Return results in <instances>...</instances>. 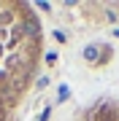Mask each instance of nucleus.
Returning <instances> with one entry per match:
<instances>
[{"label":"nucleus","mask_w":119,"mask_h":121,"mask_svg":"<svg viewBox=\"0 0 119 121\" xmlns=\"http://www.w3.org/2000/svg\"><path fill=\"white\" fill-rule=\"evenodd\" d=\"M84 56H87V62H95L97 59V46H87L84 48Z\"/></svg>","instance_id":"f257e3e1"},{"label":"nucleus","mask_w":119,"mask_h":121,"mask_svg":"<svg viewBox=\"0 0 119 121\" xmlns=\"http://www.w3.org/2000/svg\"><path fill=\"white\" fill-rule=\"evenodd\" d=\"M24 30L30 32V35H38V24L33 22V19H27V24H24Z\"/></svg>","instance_id":"f03ea898"},{"label":"nucleus","mask_w":119,"mask_h":121,"mask_svg":"<svg viewBox=\"0 0 119 121\" xmlns=\"http://www.w3.org/2000/svg\"><path fill=\"white\" fill-rule=\"evenodd\" d=\"M114 35H116V38H119V30H116V32H114Z\"/></svg>","instance_id":"7ed1b4c3"}]
</instances>
